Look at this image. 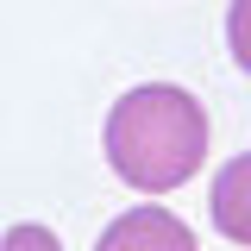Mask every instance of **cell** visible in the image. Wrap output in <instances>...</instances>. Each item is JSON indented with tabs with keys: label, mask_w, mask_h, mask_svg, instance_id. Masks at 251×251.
I'll return each instance as SVG.
<instances>
[{
	"label": "cell",
	"mask_w": 251,
	"mask_h": 251,
	"mask_svg": "<svg viewBox=\"0 0 251 251\" xmlns=\"http://www.w3.org/2000/svg\"><path fill=\"white\" fill-rule=\"evenodd\" d=\"M107 163L138 195H176L207 163V107L176 82H138L107 113Z\"/></svg>",
	"instance_id": "obj_1"
},
{
	"label": "cell",
	"mask_w": 251,
	"mask_h": 251,
	"mask_svg": "<svg viewBox=\"0 0 251 251\" xmlns=\"http://www.w3.org/2000/svg\"><path fill=\"white\" fill-rule=\"evenodd\" d=\"M94 251H201V245H195V232L170 207H126L94 239Z\"/></svg>",
	"instance_id": "obj_2"
},
{
	"label": "cell",
	"mask_w": 251,
	"mask_h": 251,
	"mask_svg": "<svg viewBox=\"0 0 251 251\" xmlns=\"http://www.w3.org/2000/svg\"><path fill=\"white\" fill-rule=\"evenodd\" d=\"M207 214H214V232H220V239H232V245L251 251V151L226 157V163L214 170Z\"/></svg>",
	"instance_id": "obj_3"
},
{
	"label": "cell",
	"mask_w": 251,
	"mask_h": 251,
	"mask_svg": "<svg viewBox=\"0 0 251 251\" xmlns=\"http://www.w3.org/2000/svg\"><path fill=\"white\" fill-rule=\"evenodd\" d=\"M226 50H232V63L251 75V0H232V6H226Z\"/></svg>",
	"instance_id": "obj_4"
},
{
	"label": "cell",
	"mask_w": 251,
	"mask_h": 251,
	"mask_svg": "<svg viewBox=\"0 0 251 251\" xmlns=\"http://www.w3.org/2000/svg\"><path fill=\"white\" fill-rule=\"evenodd\" d=\"M0 251H63V245H57V232H50V226H38V220H19V226H6Z\"/></svg>",
	"instance_id": "obj_5"
}]
</instances>
